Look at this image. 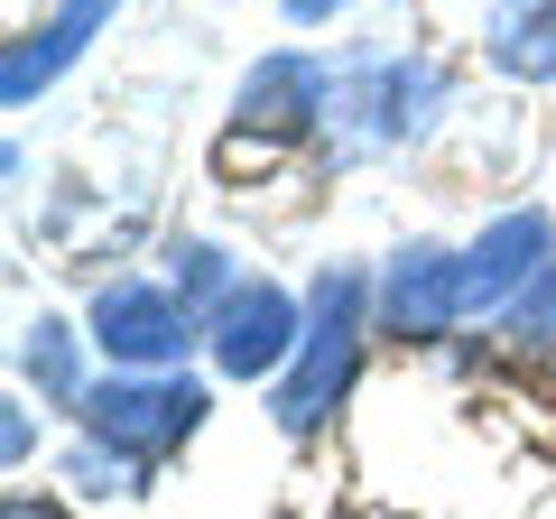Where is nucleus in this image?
<instances>
[{"mask_svg": "<svg viewBox=\"0 0 556 519\" xmlns=\"http://www.w3.org/2000/svg\"><path fill=\"white\" fill-rule=\"evenodd\" d=\"M362 269H325L316 279V325H306L298 362H288V380H278V427L288 436H316L325 418H334V400L353 390V362H362Z\"/></svg>", "mask_w": 556, "mask_h": 519, "instance_id": "f257e3e1", "label": "nucleus"}, {"mask_svg": "<svg viewBox=\"0 0 556 519\" xmlns=\"http://www.w3.org/2000/svg\"><path fill=\"white\" fill-rule=\"evenodd\" d=\"M437 93H445V75H437L427 56H380V65H362V75L334 84L325 130H334L343 159H371V149L417 140V130H427V112H437Z\"/></svg>", "mask_w": 556, "mask_h": 519, "instance_id": "f03ea898", "label": "nucleus"}, {"mask_svg": "<svg viewBox=\"0 0 556 519\" xmlns=\"http://www.w3.org/2000/svg\"><path fill=\"white\" fill-rule=\"evenodd\" d=\"M204 390L177 371H121V380H93L84 390V427H93V445H112V455L130 464H159L167 445H186L204 427Z\"/></svg>", "mask_w": 556, "mask_h": 519, "instance_id": "7ed1b4c3", "label": "nucleus"}, {"mask_svg": "<svg viewBox=\"0 0 556 519\" xmlns=\"http://www.w3.org/2000/svg\"><path fill=\"white\" fill-rule=\"evenodd\" d=\"M547 269H556V223L538 214V204L482 223V241L464 251V316H510Z\"/></svg>", "mask_w": 556, "mask_h": 519, "instance_id": "20e7f679", "label": "nucleus"}, {"mask_svg": "<svg viewBox=\"0 0 556 519\" xmlns=\"http://www.w3.org/2000/svg\"><path fill=\"white\" fill-rule=\"evenodd\" d=\"M93 343L121 371H167V362H186V343H195V306H177L149 279H112L93 298Z\"/></svg>", "mask_w": 556, "mask_h": 519, "instance_id": "39448f33", "label": "nucleus"}, {"mask_svg": "<svg viewBox=\"0 0 556 519\" xmlns=\"http://www.w3.org/2000/svg\"><path fill=\"white\" fill-rule=\"evenodd\" d=\"M204 343H214V371H232V380H260V371H278V362L306 343V325H298V298L278 279H241L232 298L204 316Z\"/></svg>", "mask_w": 556, "mask_h": 519, "instance_id": "423d86ee", "label": "nucleus"}, {"mask_svg": "<svg viewBox=\"0 0 556 519\" xmlns=\"http://www.w3.org/2000/svg\"><path fill=\"white\" fill-rule=\"evenodd\" d=\"M325 102H334V84H325V65L316 56H260L251 75H241V140L260 130V149H278V140H298L306 121H325Z\"/></svg>", "mask_w": 556, "mask_h": 519, "instance_id": "0eeeda50", "label": "nucleus"}, {"mask_svg": "<svg viewBox=\"0 0 556 519\" xmlns=\"http://www.w3.org/2000/svg\"><path fill=\"white\" fill-rule=\"evenodd\" d=\"M380 316H390V334H445V325H464V251H437V241L399 251L390 279H380Z\"/></svg>", "mask_w": 556, "mask_h": 519, "instance_id": "6e6552de", "label": "nucleus"}, {"mask_svg": "<svg viewBox=\"0 0 556 519\" xmlns=\"http://www.w3.org/2000/svg\"><path fill=\"white\" fill-rule=\"evenodd\" d=\"M112 10H121V0H56V20H47V28L10 38V56H0V102H10V112H28V102H38L47 84L84 56V38H93Z\"/></svg>", "mask_w": 556, "mask_h": 519, "instance_id": "1a4fd4ad", "label": "nucleus"}, {"mask_svg": "<svg viewBox=\"0 0 556 519\" xmlns=\"http://www.w3.org/2000/svg\"><path fill=\"white\" fill-rule=\"evenodd\" d=\"M492 65L519 84L556 75V0H501L492 10Z\"/></svg>", "mask_w": 556, "mask_h": 519, "instance_id": "9d476101", "label": "nucleus"}, {"mask_svg": "<svg viewBox=\"0 0 556 519\" xmlns=\"http://www.w3.org/2000/svg\"><path fill=\"white\" fill-rule=\"evenodd\" d=\"M20 362H28V380H38L47 400H65V408H84V371H75V334H65L56 316H38V325H28V343H20Z\"/></svg>", "mask_w": 556, "mask_h": 519, "instance_id": "9b49d317", "label": "nucleus"}, {"mask_svg": "<svg viewBox=\"0 0 556 519\" xmlns=\"http://www.w3.org/2000/svg\"><path fill=\"white\" fill-rule=\"evenodd\" d=\"M177 288H186V306H204V316H214L241 279H232V260H223L214 241H177Z\"/></svg>", "mask_w": 556, "mask_h": 519, "instance_id": "f8f14e48", "label": "nucleus"}, {"mask_svg": "<svg viewBox=\"0 0 556 519\" xmlns=\"http://www.w3.org/2000/svg\"><path fill=\"white\" fill-rule=\"evenodd\" d=\"M75 482H84V492H139V464L112 455V445H84V455H75Z\"/></svg>", "mask_w": 556, "mask_h": 519, "instance_id": "ddd939ff", "label": "nucleus"}, {"mask_svg": "<svg viewBox=\"0 0 556 519\" xmlns=\"http://www.w3.org/2000/svg\"><path fill=\"white\" fill-rule=\"evenodd\" d=\"M501 325H510L519 343H538V334H547V325H556V269H547V279H538V288H529V298H519Z\"/></svg>", "mask_w": 556, "mask_h": 519, "instance_id": "4468645a", "label": "nucleus"}, {"mask_svg": "<svg viewBox=\"0 0 556 519\" xmlns=\"http://www.w3.org/2000/svg\"><path fill=\"white\" fill-rule=\"evenodd\" d=\"M278 10H288V20H298V28H325V20H334V10H353V0H278Z\"/></svg>", "mask_w": 556, "mask_h": 519, "instance_id": "2eb2a0df", "label": "nucleus"}, {"mask_svg": "<svg viewBox=\"0 0 556 519\" xmlns=\"http://www.w3.org/2000/svg\"><path fill=\"white\" fill-rule=\"evenodd\" d=\"M0 519H56V510H38V501H10V510H0Z\"/></svg>", "mask_w": 556, "mask_h": 519, "instance_id": "dca6fc26", "label": "nucleus"}]
</instances>
